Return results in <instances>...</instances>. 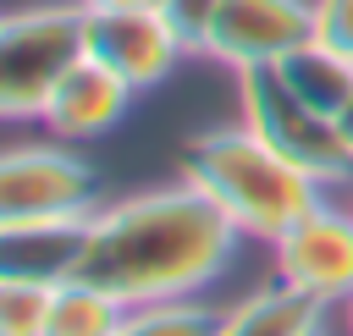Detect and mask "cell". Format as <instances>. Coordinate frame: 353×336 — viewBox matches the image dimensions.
Returning a JSON list of instances; mask_svg holds the SVG:
<instances>
[{
    "instance_id": "cell-4",
    "label": "cell",
    "mask_w": 353,
    "mask_h": 336,
    "mask_svg": "<svg viewBox=\"0 0 353 336\" xmlns=\"http://www.w3.org/2000/svg\"><path fill=\"white\" fill-rule=\"evenodd\" d=\"M237 105H243V127L254 138H265L281 160L309 171L320 187L353 176V154H347V143L336 132V116H320L314 105H303L276 66L237 72Z\"/></svg>"
},
{
    "instance_id": "cell-21",
    "label": "cell",
    "mask_w": 353,
    "mask_h": 336,
    "mask_svg": "<svg viewBox=\"0 0 353 336\" xmlns=\"http://www.w3.org/2000/svg\"><path fill=\"white\" fill-rule=\"evenodd\" d=\"M314 336H325V330H314Z\"/></svg>"
},
{
    "instance_id": "cell-18",
    "label": "cell",
    "mask_w": 353,
    "mask_h": 336,
    "mask_svg": "<svg viewBox=\"0 0 353 336\" xmlns=\"http://www.w3.org/2000/svg\"><path fill=\"white\" fill-rule=\"evenodd\" d=\"M336 132H342V143H347V154H353V99L342 105V116H336Z\"/></svg>"
},
{
    "instance_id": "cell-2",
    "label": "cell",
    "mask_w": 353,
    "mask_h": 336,
    "mask_svg": "<svg viewBox=\"0 0 353 336\" xmlns=\"http://www.w3.org/2000/svg\"><path fill=\"white\" fill-rule=\"evenodd\" d=\"M176 176L193 182L243 237H259V242H276L292 220H303L320 204V182L309 171H298L292 160H281L243 121L188 138Z\"/></svg>"
},
{
    "instance_id": "cell-12",
    "label": "cell",
    "mask_w": 353,
    "mask_h": 336,
    "mask_svg": "<svg viewBox=\"0 0 353 336\" xmlns=\"http://www.w3.org/2000/svg\"><path fill=\"white\" fill-rule=\"evenodd\" d=\"M276 72H281L287 88H292L303 105H314L320 116H342V105L353 99V61L336 55L331 44H320V39H309L303 50H292Z\"/></svg>"
},
{
    "instance_id": "cell-10",
    "label": "cell",
    "mask_w": 353,
    "mask_h": 336,
    "mask_svg": "<svg viewBox=\"0 0 353 336\" xmlns=\"http://www.w3.org/2000/svg\"><path fill=\"white\" fill-rule=\"evenodd\" d=\"M88 215L11 220V226H0V281H17V286H61V281H72L77 259H83Z\"/></svg>"
},
{
    "instance_id": "cell-11",
    "label": "cell",
    "mask_w": 353,
    "mask_h": 336,
    "mask_svg": "<svg viewBox=\"0 0 353 336\" xmlns=\"http://www.w3.org/2000/svg\"><path fill=\"white\" fill-rule=\"evenodd\" d=\"M320 308L314 297L292 292V286H265V292H248L237 308H226L221 319V336H314L320 330Z\"/></svg>"
},
{
    "instance_id": "cell-1",
    "label": "cell",
    "mask_w": 353,
    "mask_h": 336,
    "mask_svg": "<svg viewBox=\"0 0 353 336\" xmlns=\"http://www.w3.org/2000/svg\"><path fill=\"white\" fill-rule=\"evenodd\" d=\"M237 237L243 231L193 182L176 176L165 187L116 198L88 215L77 281L116 292L127 308L193 297L232 264Z\"/></svg>"
},
{
    "instance_id": "cell-20",
    "label": "cell",
    "mask_w": 353,
    "mask_h": 336,
    "mask_svg": "<svg viewBox=\"0 0 353 336\" xmlns=\"http://www.w3.org/2000/svg\"><path fill=\"white\" fill-rule=\"evenodd\" d=\"M342 308H347V330H353V297H347V303H342Z\"/></svg>"
},
{
    "instance_id": "cell-7",
    "label": "cell",
    "mask_w": 353,
    "mask_h": 336,
    "mask_svg": "<svg viewBox=\"0 0 353 336\" xmlns=\"http://www.w3.org/2000/svg\"><path fill=\"white\" fill-rule=\"evenodd\" d=\"M270 248H276V281L281 286H292L314 303H347L353 297V209H336L320 198Z\"/></svg>"
},
{
    "instance_id": "cell-13",
    "label": "cell",
    "mask_w": 353,
    "mask_h": 336,
    "mask_svg": "<svg viewBox=\"0 0 353 336\" xmlns=\"http://www.w3.org/2000/svg\"><path fill=\"white\" fill-rule=\"evenodd\" d=\"M127 325V303L94 281H61L50 292V319L44 336H116Z\"/></svg>"
},
{
    "instance_id": "cell-17",
    "label": "cell",
    "mask_w": 353,
    "mask_h": 336,
    "mask_svg": "<svg viewBox=\"0 0 353 336\" xmlns=\"http://www.w3.org/2000/svg\"><path fill=\"white\" fill-rule=\"evenodd\" d=\"M314 39L353 61V0H314Z\"/></svg>"
},
{
    "instance_id": "cell-9",
    "label": "cell",
    "mask_w": 353,
    "mask_h": 336,
    "mask_svg": "<svg viewBox=\"0 0 353 336\" xmlns=\"http://www.w3.org/2000/svg\"><path fill=\"white\" fill-rule=\"evenodd\" d=\"M132 94L138 88H127L116 72H105L99 61H72L66 72H61V83L50 88V99H44V127L61 138V143H83V138H99V132H110L121 116H127V105H132Z\"/></svg>"
},
{
    "instance_id": "cell-15",
    "label": "cell",
    "mask_w": 353,
    "mask_h": 336,
    "mask_svg": "<svg viewBox=\"0 0 353 336\" xmlns=\"http://www.w3.org/2000/svg\"><path fill=\"white\" fill-rule=\"evenodd\" d=\"M50 292H55V286H17V281H0V336H44Z\"/></svg>"
},
{
    "instance_id": "cell-3",
    "label": "cell",
    "mask_w": 353,
    "mask_h": 336,
    "mask_svg": "<svg viewBox=\"0 0 353 336\" xmlns=\"http://www.w3.org/2000/svg\"><path fill=\"white\" fill-rule=\"evenodd\" d=\"M72 61H83V0L6 11L0 17V121L44 116V99Z\"/></svg>"
},
{
    "instance_id": "cell-5",
    "label": "cell",
    "mask_w": 353,
    "mask_h": 336,
    "mask_svg": "<svg viewBox=\"0 0 353 336\" xmlns=\"http://www.w3.org/2000/svg\"><path fill=\"white\" fill-rule=\"evenodd\" d=\"M94 171L66 143H11L0 149V226L88 215Z\"/></svg>"
},
{
    "instance_id": "cell-19",
    "label": "cell",
    "mask_w": 353,
    "mask_h": 336,
    "mask_svg": "<svg viewBox=\"0 0 353 336\" xmlns=\"http://www.w3.org/2000/svg\"><path fill=\"white\" fill-rule=\"evenodd\" d=\"M88 6H165V0H88Z\"/></svg>"
},
{
    "instance_id": "cell-14",
    "label": "cell",
    "mask_w": 353,
    "mask_h": 336,
    "mask_svg": "<svg viewBox=\"0 0 353 336\" xmlns=\"http://www.w3.org/2000/svg\"><path fill=\"white\" fill-rule=\"evenodd\" d=\"M221 308L199 297H165V303H138L127 308V325L116 336H221Z\"/></svg>"
},
{
    "instance_id": "cell-6",
    "label": "cell",
    "mask_w": 353,
    "mask_h": 336,
    "mask_svg": "<svg viewBox=\"0 0 353 336\" xmlns=\"http://www.w3.org/2000/svg\"><path fill=\"white\" fill-rule=\"evenodd\" d=\"M83 55L116 72L127 88H154L188 50L160 6H88L83 0Z\"/></svg>"
},
{
    "instance_id": "cell-8",
    "label": "cell",
    "mask_w": 353,
    "mask_h": 336,
    "mask_svg": "<svg viewBox=\"0 0 353 336\" xmlns=\"http://www.w3.org/2000/svg\"><path fill=\"white\" fill-rule=\"evenodd\" d=\"M309 39H314V0H226L210 22L204 55L232 72H248V66H281Z\"/></svg>"
},
{
    "instance_id": "cell-16",
    "label": "cell",
    "mask_w": 353,
    "mask_h": 336,
    "mask_svg": "<svg viewBox=\"0 0 353 336\" xmlns=\"http://www.w3.org/2000/svg\"><path fill=\"white\" fill-rule=\"evenodd\" d=\"M221 6H226V0H165L160 11H165V22L176 28L182 50H199V55H204V39H210V22H215Z\"/></svg>"
}]
</instances>
